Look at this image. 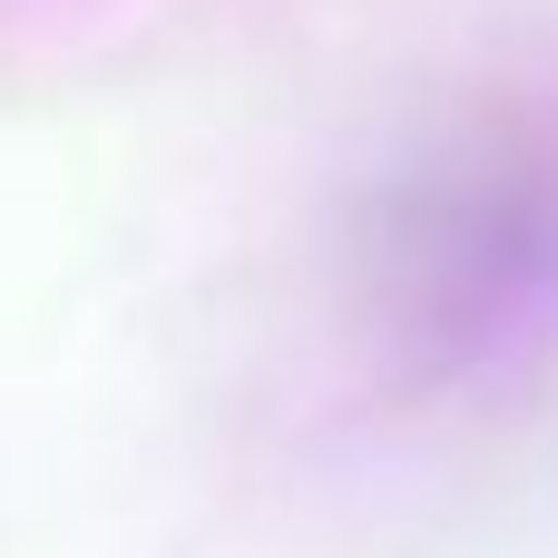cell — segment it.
Instances as JSON below:
<instances>
[{"label": "cell", "mask_w": 558, "mask_h": 558, "mask_svg": "<svg viewBox=\"0 0 558 558\" xmlns=\"http://www.w3.org/2000/svg\"><path fill=\"white\" fill-rule=\"evenodd\" d=\"M353 304L412 383L558 353V118H461L353 206Z\"/></svg>", "instance_id": "obj_1"}]
</instances>
